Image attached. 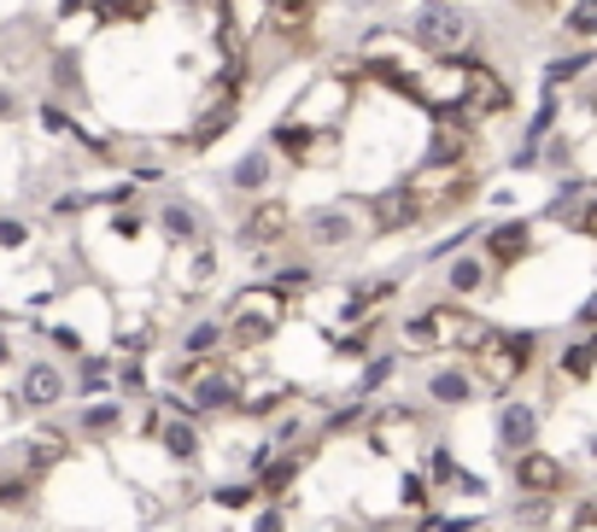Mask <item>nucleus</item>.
Returning a JSON list of instances; mask_svg holds the SVG:
<instances>
[{"instance_id": "obj_1", "label": "nucleus", "mask_w": 597, "mask_h": 532, "mask_svg": "<svg viewBox=\"0 0 597 532\" xmlns=\"http://www.w3.org/2000/svg\"><path fill=\"white\" fill-rule=\"evenodd\" d=\"M492 334H498V322H486L481 311H469V304L457 299H428L416 304L410 316H399V340H404V352L410 357H481Z\"/></svg>"}, {"instance_id": "obj_2", "label": "nucleus", "mask_w": 597, "mask_h": 532, "mask_svg": "<svg viewBox=\"0 0 597 532\" xmlns=\"http://www.w3.org/2000/svg\"><path fill=\"white\" fill-rule=\"evenodd\" d=\"M539 352H545V345H539V334H533V327H498L486 352L469 357V368H475L481 393H492V404H498V398L516 393L533 368H539Z\"/></svg>"}, {"instance_id": "obj_3", "label": "nucleus", "mask_w": 597, "mask_h": 532, "mask_svg": "<svg viewBox=\"0 0 597 532\" xmlns=\"http://www.w3.org/2000/svg\"><path fill=\"white\" fill-rule=\"evenodd\" d=\"M404 41L416 53L440 59V65H457V59L469 53V41H475V18H469L463 0H416Z\"/></svg>"}, {"instance_id": "obj_4", "label": "nucleus", "mask_w": 597, "mask_h": 532, "mask_svg": "<svg viewBox=\"0 0 597 532\" xmlns=\"http://www.w3.org/2000/svg\"><path fill=\"white\" fill-rule=\"evenodd\" d=\"M235 240L246 252H287V246L299 240V211L287 205L281 194H264V199H246V211L235 222Z\"/></svg>"}, {"instance_id": "obj_5", "label": "nucleus", "mask_w": 597, "mask_h": 532, "mask_svg": "<svg viewBox=\"0 0 597 532\" xmlns=\"http://www.w3.org/2000/svg\"><path fill=\"white\" fill-rule=\"evenodd\" d=\"M358 100V65H340L317 82H305V94L294 100V123H311V129H346V112Z\"/></svg>"}, {"instance_id": "obj_6", "label": "nucleus", "mask_w": 597, "mask_h": 532, "mask_svg": "<svg viewBox=\"0 0 597 532\" xmlns=\"http://www.w3.org/2000/svg\"><path fill=\"white\" fill-rule=\"evenodd\" d=\"M422 222H428V199L416 194V181H410V176L363 199V234L369 240H399L410 229H422Z\"/></svg>"}, {"instance_id": "obj_7", "label": "nucleus", "mask_w": 597, "mask_h": 532, "mask_svg": "<svg viewBox=\"0 0 597 532\" xmlns=\"http://www.w3.org/2000/svg\"><path fill=\"white\" fill-rule=\"evenodd\" d=\"M539 434H545V409L539 404L522 398V393L498 398V409H492V457L516 462V457H527V450H539Z\"/></svg>"}, {"instance_id": "obj_8", "label": "nucleus", "mask_w": 597, "mask_h": 532, "mask_svg": "<svg viewBox=\"0 0 597 532\" xmlns=\"http://www.w3.org/2000/svg\"><path fill=\"white\" fill-rule=\"evenodd\" d=\"M240 100H246V94L235 88V82L212 76V82H205V94H199V106H194V117H188L194 129L182 135V147H188V153H212L217 140L240 123Z\"/></svg>"}, {"instance_id": "obj_9", "label": "nucleus", "mask_w": 597, "mask_h": 532, "mask_svg": "<svg viewBox=\"0 0 597 532\" xmlns=\"http://www.w3.org/2000/svg\"><path fill=\"white\" fill-rule=\"evenodd\" d=\"M481 153V135H475V117L463 112H434L428 117V153H422V170H469Z\"/></svg>"}, {"instance_id": "obj_10", "label": "nucleus", "mask_w": 597, "mask_h": 532, "mask_svg": "<svg viewBox=\"0 0 597 532\" xmlns=\"http://www.w3.org/2000/svg\"><path fill=\"white\" fill-rule=\"evenodd\" d=\"M299 240L311 252H352L363 240V205L334 199V205H317V211H299Z\"/></svg>"}, {"instance_id": "obj_11", "label": "nucleus", "mask_w": 597, "mask_h": 532, "mask_svg": "<svg viewBox=\"0 0 597 532\" xmlns=\"http://www.w3.org/2000/svg\"><path fill=\"white\" fill-rule=\"evenodd\" d=\"M457 71H463V117H475V123H486V117H509L516 112V88L486 65V59H475V53H463L457 59Z\"/></svg>"}, {"instance_id": "obj_12", "label": "nucleus", "mask_w": 597, "mask_h": 532, "mask_svg": "<svg viewBox=\"0 0 597 532\" xmlns=\"http://www.w3.org/2000/svg\"><path fill=\"white\" fill-rule=\"evenodd\" d=\"M509 480H516L522 498H550V503H568L574 486H580V480H574V468L557 457V450H545V445L509 462Z\"/></svg>"}, {"instance_id": "obj_13", "label": "nucleus", "mask_w": 597, "mask_h": 532, "mask_svg": "<svg viewBox=\"0 0 597 532\" xmlns=\"http://www.w3.org/2000/svg\"><path fill=\"white\" fill-rule=\"evenodd\" d=\"M264 147H270L281 164H294V170H311V164H322V158H334V153H340V129H311V123L281 117Z\"/></svg>"}, {"instance_id": "obj_14", "label": "nucleus", "mask_w": 597, "mask_h": 532, "mask_svg": "<svg viewBox=\"0 0 597 532\" xmlns=\"http://www.w3.org/2000/svg\"><path fill=\"white\" fill-rule=\"evenodd\" d=\"M65 398H71V368H59L53 357H30L24 368H18V409L53 416Z\"/></svg>"}, {"instance_id": "obj_15", "label": "nucleus", "mask_w": 597, "mask_h": 532, "mask_svg": "<svg viewBox=\"0 0 597 532\" xmlns=\"http://www.w3.org/2000/svg\"><path fill=\"white\" fill-rule=\"evenodd\" d=\"M422 398H428V409H440V416H457V409L481 404V380H475V368H469V363L445 357V363H434L422 375Z\"/></svg>"}, {"instance_id": "obj_16", "label": "nucleus", "mask_w": 597, "mask_h": 532, "mask_svg": "<svg viewBox=\"0 0 597 532\" xmlns=\"http://www.w3.org/2000/svg\"><path fill=\"white\" fill-rule=\"evenodd\" d=\"M486 263L492 270H516V263L533 258V246H539V229H533V217H504V222H486Z\"/></svg>"}, {"instance_id": "obj_17", "label": "nucleus", "mask_w": 597, "mask_h": 532, "mask_svg": "<svg viewBox=\"0 0 597 532\" xmlns=\"http://www.w3.org/2000/svg\"><path fill=\"white\" fill-rule=\"evenodd\" d=\"M153 445L164 450V462H171V468H182V474H194V468L205 462V427L194 416H164V409H158Z\"/></svg>"}, {"instance_id": "obj_18", "label": "nucleus", "mask_w": 597, "mask_h": 532, "mask_svg": "<svg viewBox=\"0 0 597 532\" xmlns=\"http://www.w3.org/2000/svg\"><path fill=\"white\" fill-rule=\"evenodd\" d=\"M123 427H130V404L123 398H89V404H76V416H71V434L89 439V445L117 439Z\"/></svg>"}, {"instance_id": "obj_19", "label": "nucleus", "mask_w": 597, "mask_h": 532, "mask_svg": "<svg viewBox=\"0 0 597 532\" xmlns=\"http://www.w3.org/2000/svg\"><path fill=\"white\" fill-rule=\"evenodd\" d=\"M276 176H281V158L270 147H253V153H240L229 164V194L240 199H264V194H276Z\"/></svg>"}, {"instance_id": "obj_20", "label": "nucleus", "mask_w": 597, "mask_h": 532, "mask_svg": "<svg viewBox=\"0 0 597 532\" xmlns=\"http://www.w3.org/2000/svg\"><path fill=\"white\" fill-rule=\"evenodd\" d=\"M299 404V386H287V380H246V393H240V409L235 416L240 421H264L270 427L276 416H287V409Z\"/></svg>"}, {"instance_id": "obj_21", "label": "nucleus", "mask_w": 597, "mask_h": 532, "mask_svg": "<svg viewBox=\"0 0 597 532\" xmlns=\"http://www.w3.org/2000/svg\"><path fill=\"white\" fill-rule=\"evenodd\" d=\"M153 229L171 246H205V240H212V222H205V211L188 205V199H164L158 217H153Z\"/></svg>"}, {"instance_id": "obj_22", "label": "nucleus", "mask_w": 597, "mask_h": 532, "mask_svg": "<svg viewBox=\"0 0 597 532\" xmlns=\"http://www.w3.org/2000/svg\"><path fill=\"white\" fill-rule=\"evenodd\" d=\"M440 286H445V299H457V304H469V299H481L486 286H492V263L486 258H475V252H457L440 270Z\"/></svg>"}, {"instance_id": "obj_23", "label": "nucleus", "mask_w": 597, "mask_h": 532, "mask_svg": "<svg viewBox=\"0 0 597 532\" xmlns=\"http://www.w3.org/2000/svg\"><path fill=\"white\" fill-rule=\"evenodd\" d=\"M375 409L381 404H369V398H340V404H328L322 416H317V439H346V434H369L375 427Z\"/></svg>"}, {"instance_id": "obj_24", "label": "nucleus", "mask_w": 597, "mask_h": 532, "mask_svg": "<svg viewBox=\"0 0 597 532\" xmlns=\"http://www.w3.org/2000/svg\"><path fill=\"white\" fill-rule=\"evenodd\" d=\"M281 334V322H270V316H240V311H223V352H240V357H253V352H264Z\"/></svg>"}, {"instance_id": "obj_25", "label": "nucleus", "mask_w": 597, "mask_h": 532, "mask_svg": "<svg viewBox=\"0 0 597 532\" xmlns=\"http://www.w3.org/2000/svg\"><path fill=\"white\" fill-rule=\"evenodd\" d=\"M112 386H117V357L106 352H82L76 368H71V393L89 404V398H112Z\"/></svg>"}, {"instance_id": "obj_26", "label": "nucleus", "mask_w": 597, "mask_h": 532, "mask_svg": "<svg viewBox=\"0 0 597 532\" xmlns=\"http://www.w3.org/2000/svg\"><path fill=\"white\" fill-rule=\"evenodd\" d=\"M591 71H597V48H568V53H557V59H545L539 88H545V94H563V88H574V82L591 76Z\"/></svg>"}, {"instance_id": "obj_27", "label": "nucleus", "mask_w": 597, "mask_h": 532, "mask_svg": "<svg viewBox=\"0 0 597 532\" xmlns=\"http://www.w3.org/2000/svg\"><path fill=\"white\" fill-rule=\"evenodd\" d=\"M399 368H404V352H375V357H363L358 380H352V398H369V404H375L387 386L399 380Z\"/></svg>"}, {"instance_id": "obj_28", "label": "nucleus", "mask_w": 597, "mask_h": 532, "mask_svg": "<svg viewBox=\"0 0 597 532\" xmlns=\"http://www.w3.org/2000/svg\"><path fill=\"white\" fill-rule=\"evenodd\" d=\"M229 311L240 316H270V322H287V311H294V299L276 293L270 281H253V286H240V293L229 299Z\"/></svg>"}, {"instance_id": "obj_29", "label": "nucleus", "mask_w": 597, "mask_h": 532, "mask_svg": "<svg viewBox=\"0 0 597 532\" xmlns=\"http://www.w3.org/2000/svg\"><path fill=\"white\" fill-rule=\"evenodd\" d=\"M550 368H557V375H563L568 386H586V380H597V334H580V340H568Z\"/></svg>"}, {"instance_id": "obj_30", "label": "nucleus", "mask_w": 597, "mask_h": 532, "mask_svg": "<svg viewBox=\"0 0 597 532\" xmlns=\"http://www.w3.org/2000/svg\"><path fill=\"white\" fill-rule=\"evenodd\" d=\"M35 491H41V480L30 474V468H7V462H0V515H30Z\"/></svg>"}, {"instance_id": "obj_31", "label": "nucleus", "mask_w": 597, "mask_h": 532, "mask_svg": "<svg viewBox=\"0 0 597 532\" xmlns=\"http://www.w3.org/2000/svg\"><path fill=\"white\" fill-rule=\"evenodd\" d=\"M176 357H223V316H199L182 327V340H176Z\"/></svg>"}, {"instance_id": "obj_32", "label": "nucleus", "mask_w": 597, "mask_h": 532, "mask_svg": "<svg viewBox=\"0 0 597 532\" xmlns=\"http://www.w3.org/2000/svg\"><path fill=\"white\" fill-rule=\"evenodd\" d=\"M264 503V491H258V480H217L212 486V509H223V515H253V509Z\"/></svg>"}, {"instance_id": "obj_33", "label": "nucleus", "mask_w": 597, "mask_h": 532, "mask_svg": "<svg viewBox=\"0 0 597 532\" xmlns=\"http://www.w3.org/2000/svg\"><path fill=\"white\" fill-rule=\"evenodd\" d=\"M563 129V94H539V106H533V117L522 123V147H545L550 135Z\"/></svg>"}, {"instance_id": "obj_34", "label": "nucleus", "mask_w": 597, "mask_h": 532, "mask_svg": "<svg viewBox=\"0 0 597 532\" xmlns=\"http://www.w3.org/2000/svg\"><path fill=\"white\" fill-rule=\"evenodd\" d=\"M563 41L568 48H591L597 41V0H568L563 7Z\"/></svg>"}, {"instance_id": "obj_35", "label": "nucleus", "mask_w": 597, "mask_h": 532, "mask_svg": "<svg viewBox=\"0 0 597 532\" xmlns=\"http://www.w3.org/2000/svg\"><path fill=\"white\" fill-rule=\"evenodd\" d=\"M422 474L434 480V491H451L457 486V474H463V457L451 450L445 439H428V462H422Z\"/></svg>"}, {"instance_id": "obj_36", "label": "nucleus", "mask_w": 597, "mask_h": 532, "mask_svg": "<svg viewBox=\"0 0 597 532\" xmlns=\"http://www.w3.org/2000/svg\"><path fill=\"white\" fill-rule=\"evenodd\" d=\"M434 503H440V491H434V480L428 474H399V509L404 515H434Z\"/></svg>"}, {"instance_id": "obj_37", "label": "nucleus", "mask_w": 597, "mask_h": 532, "mask_svg": "<svg viewBox=\"0 0 597 532\" xmlns=\"http://www.w3.org/2000/svg\"><path fill=\"white\" fill-rule=\"evenodd\" d=\"M317 281H322V270H317V263H305V258H287V263H276V270H270V286H276V293H287V299H299L305 286H317Z\"/></svg>"}, {"instance_id": "obj_38", "label": "nucleus", "mask_w": 597, "mask_h": 532, "mask_svg": "<svg viewBox=\"0 0 597 532\" xmlns=\"http://www.w3.org/2000/svg\"><path fill=\"white\" fill-rule=\"evenodd\" d=\"M317 7H322V0H276V24H281V35H299L305 24H311V18H317Z\"/></svg>"}, {"instance_id": "obj_39", "label": "nucleus", "mask_w": 597, "mask_h": 532, "mask_svg": "<svg viewBox=\"0 0 597 532\" xmlns=\"http://www.w3.org/2000/svg\"><path fill=\"white\" fill-rule=\"evenodd\" d=\"M287 515H294V509L258 503V509H253V526H246V532H294V521H287Z\"/></svg>"}, {"instance_id": "obj_40", "label": "nucleus", "mask_w": 597, "mask_h": 532, "mask_svg": "<svg viewBox=\"0 0 597 532\" xmlns=\"http://www.w3.org/2000/svg\"><path fill=\"white\" fill-rule=\"evenodd\" d=\"M35 117H41V129H48V135H76V123H71V112L59 106V100H41Z\"/></svg>"}, {"instance_id": "obj_41", "label": "nucleus", "mask_w": 597, "mask_h": 532, "mask_svg": "<svg viewBox=\"0 0 597 532\" xmlns=\"http://www.w3.org/2000/svg\"><path fill=\"white\" fill-rule=\"evenodd\" d=\"M112 234L117 240H141V234H147V211H135V205H130V211H112Z\"/></svg>"}, {"instance_id": "obj_42", "label": "nucleus", "mask_w": 597, "mask_h": 532, "mask_svg": "<svg viewBox=\"0 0 597 532\" xmlns=\"http://www.w3.org/2000/svg\"><path fill=\"white\" fill-rule=\"evenodd\" d=\"M24 240H30V222H18V217H0V252H18Z\"/></svg>"}, {"instance_id": "obj_43", "label": "nucleus", "mask_w": 597, "mask_h": 532, "mask_svg": "<svg viewBox=\"0 0 597 532\" xmlns=\"http://www.w3.org/2000/svg\"><path fill=\"white\" fill-rule=\"evenodd\" d=\"M53 88H65V94H76L82 88V76H76V59L65 53V59H53Z\"/></svg>"}, {"instance_id": "obj_44", "label": "nucleus", "mask_w": 597, "mask_h": 532, "mask_svg": "<svg viewBox=\"0 0 597 532\" xmlns=\"http://www.w3.org/2000/svg\"><path fill=\"white\" fill-rule=\"evenodd\" d=\"M574 327H580V334H597V293L580 299V311H574Z\"/></svg>"}, {"instance_id": "obj_45", "label": "nucleus", "mask_w": 597, "mask_h": 532, "mask_svg": "<svg viewBox=\"0 0 597 532\" xmlns=\"http://www.w3.org/2000/svg\"><path fill=\"white\" fill-rule=\"evenodd\" d=\"M451 498H486V480H481V474H469V468H463V474H457V486H451Z\"/></svg>"}, {"instance_id": "obj_46", "label": "nucleus", "mask_w": 597, "mask_h": 532, "mask_svg": "<svg viewBox=\"0 0 597 532\" xmlns=\"http://www.w3.org/2000/svg\"><path fill=\"white\" fill-rule=\"evenodd\" d=\"M574 234H591L597 240V194L586 199V211H580V222H574Z\"/></svg>"}, {"instance_id": "obj_47", "label": "nucleus", "mask_w": 597, "mask_h": 532, "mask_svg": "<svg viewBox=\"0 0 597 532\" xmlns=\"http://www.w3.org/2000/svg\"><path fill=\"white\" fill-rule=\"evenodd\" d=\"M346 532H399V526H393V521H352Z\"/></svg>"}, {"instance_id": "obj_48", "label": "nucleus", "mask_w": 597, "mask_h": 532, "mask_svg": "<svg viewBox=\"0 0 597 532\" xmlns=\"http://www.w3.org/2000/svg\"><path fill=\"white\" fill-rule=\"evenodd\" d=\"M12 112H18V94H12V88H0V123H7Z\"/></svg>"}, {"instance_id": "obj_49", "label": "nucleus", "mask_w": 597, "mask_h": 532, "mask_svg": "<svg viewBox=\"0 0 597 532\" xmlns=\"http://www.w3.org/2000/svg\"><path fill=\"white\" fill-rule=\"evenodd\" d=\"M12 363V340H7V327H0V368Z\"/></svg>"}, {"instance_id": "obj_50", "label": "nucleus", "mask_w": 597, "mask_h": 532, "mask_svg": "<svg viewBox=\"0 0 597 532\" xmlns=\"http://www.w3.org/2000/svg\"><path fill=\"white\" fill-rule=\"evenodd\" d=\"M586 462H591V468H597V434H591V439H586Z\"/></svg>"}, {"instance_id": "obj_51", "label": "nucleus", "mask_w": 597, "mask_h": 532, "mask_svg": "<svg viewBox=\"0 0 597 532\" xmlns=\"http://www.w3.org/2000/svg\"><path fill=\"white\" fill-rule=\"evenodd\" d=\"M299 532H334V526H299Z\"/></svg>"}]
</instances>
